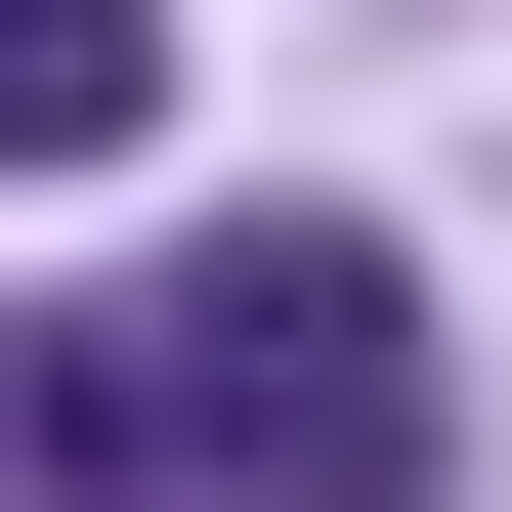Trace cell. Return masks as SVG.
I'll use <instances>...</instances> for the list:
<instances>
[{
	"label": "cell",
	"instance_id": "6da1fadb",
	"mask_svg": "<svg viewBox=\"0 0 512 512\" xmlns=\"http://www.w3.org/2000/svg\"><path fill=\"white\" fill-rule=\"evenodd\" d=\"M427 427H470V384H427V299H384L342 214L214 256V299H86V342L0 384L43 512H427Z\"/></svg>",
	"mask_w": 512,
	"mask_h": 512
},
{
	"label": "cell",
	"instance_id": "7a4b0ae2",
	"mask_svg": "<svg viewBox=\"0 0 512 512\" xmlns=\"http://www.w3.org/2000/svg\"><path fill=\"white\" fill-rule=\"evenodd\" d=\"M171 128V0H0V171H128Z\"/></svg>",
	"mask_w": 512,
	"mask_h": 512
}]
</instances>
